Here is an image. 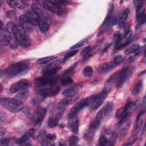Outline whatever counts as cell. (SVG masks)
I'll return each mask as SVG.
<instances>
[{
  "label": "cell",
  "instance_id": "obj_38",
  "mask_svg": "<svg viewBox=\"0 0 146 146\" xmlns=\"http://www.w3.org/2000/svg\"><path fill=\"white\" fill-rule=\"evenodd\" d=\"M94 73L93 69L90 66H87L84 68L83 70V75L86 77H90Z\"/></svg>",
  "mask_w": 146,
  "mask_h": 146
},
{
  "label": "cell",
  "instance_id": "obj_3",
  "mask_svg": "<svg viewBox=\"0 0 146 146\" xmlns=\"http://www.w3.org/2000/svg\"><path fill=\"white\" fill-rule=\"evenodd\" d=\"M29 68V63L26 61L11 64L5 70V74L10 77L17 76Z\"/></svg>",
  "mask_w": 146,
  "mask_h": 146
},
{
  "label": "cell",
  "instance_id": "obj_37",
  "mask_svg": "<svg viewBox=\"0 0 146 146\" xmlns=\"http://www.w3.org/2000/svg\"><path fill=\"white\" fill-rule=\"evenodd\" d=\"M73 79L68 76H64L63 77V78L61 79V84H62V86H68L70 85L71 84L73 83Z\"/></svg>",
  "mask_w": 146,
  "mask_h": 146
},
{
  "label": "cell",
  "instance_id": "obj_18",
  "mask_svg": "<svg viewBox=\"0 0 146 146\" xmlns=\"http://www.w3.org/2000/svg\"><path fill=\"white\" fill-rule=\"evenodd\" d=\"M116 66V65L113 62H106V63H103L102 64H100L99 66L98 70L99 73L104 74V73H107V72L110 71L113 68H114Z\"/></svg>",
  "mask_w": 146,
  "mask_h": 146
},
{
  "label": "cell",
  "instance_id": "obj_16",
  "mask_svg": "<svg viewBox=\"0 0 146 146\" xmlns=\"http://www.w3.org/2000/svg\"><path fill=\"white\" fill-rule=\"evenodd\" d=\"M113 108V104L112 103H108L103 107L97 113L96 119H99L100 120H102L110 112L112 111V109Z\"/></svg>",
  "mask_w": 146,
  "mask_h": 146
},
{
  "label": "cell",
  "instance_id": "obj_6",
  "mask_svg": "<svg viewBox=\"0 0 146 146\" xmlns=\"http://www.w3.org/2000/svg\"><path fill=\"white\" fill-rule=\"evenodd\" d=\"M107 91H103L100 93L92 95V102L91 103V110L94 111L99 108L107 98Z\"/></svg>",
  "mask_w": 146,
  "mask_h": 146
},
{
  "label": "cell",
  "instance_id": "obj_14",
  "mask_svg": "<svg viewBox=\"0 0 146 146\" xmlns=\"http://www.w3.org/2000/svg\"><path fill=\"white\" fill-rule=\"evenodd\" d=\"M61 67L59 66V63L55 62L50 64L46 67L42 71V74L45 76H54L60 69Z\"/></svg>",
  "mask_w": 146,
  "mask_h": 146
},
{
  "label": "cell",
  "instance_id": "obj_25",
  "mask_svg": "<svg viewBox=\"0 0 146 146\" xmlns=\"http://www.w3.org/2000/svg\"><path fill=\"white\" fill-rule=\"evenodd\" d=\"M79 89V86H75L74 87L68 88L65 90L64 91H63L62 92V95L66 96H71L76 95Z\"/></svg>",
  "mask_w": 146,
  "mask_h": 146
},
{
  "label": "cell",
  "instance_id": "obj_46",
  "mask_svg": "<svg viewBox=\"0 0 146 146\" xmlns=\"http://www.w3.org/2000/svg\"><path fill=\"white\" fill-rule=\"evenodd\" d=\"M7 119V115L6 114V113L3 111L2 110H1L0 111V120H1V123L4 122Z\"/></svg>",
  "mask_w": 146,
  "mask_h": 146
},
{
  "label": "cell",
  "instance_id": "obj_39",
  "mask_svg": "<svg viewBox=\"0 0 146 146\" xmlns=\"http://www.w3.org/2000/svg\"><path fill=\"white\" fill-rule=\"evenodd\" d=\"M78 52V50H71V51H70L69 52H68L67 54H66L63 58V62H65L66 61H67L70 58L74 56L75 55H76Z\"/></svg>",
  "mask_w": 146,
  "mask_h": 146
},
{
  "label": "cell",
  "instance_id": "obj_24",
  "mask_svg": "<svg viewBox=\"0 0 146 146\" xmlns=\"http://www.w3.org/2000/svg\"><path fill=\"white\" fill-rule=\"evenodd\" d=\"M7 3L13 8H18L23 9L26 6V3L25 1H16V0H9L6 1Z\"/></svg>",
  "mask_w": 146,
  "mask_h": 146
},
{
  "label": "cell",
  "instance_id": "obj_29",
  "mask_svg": "<svg viewBox=\"0 0 146 146\" xmlns=\"http://www.w3.org/2000/svg\"><path fill=\"white\" fill-rule=\"evenodd\" d=\"M59 117L55 116H52L51 117L48 119V122H47V125L49 128H52L56 127L59 122Z\"/></svg>",
  "mask_w": 146,
  "mask_h": 146
},
{
  "label": "cell",
  "instance_id": "obj_49",
  "mask_svg": "<svg viewBox=\"0 0 146 146\" xmlns=\"http://www.w3.org/2000/svg\"><path fill=\"white\" fill-rule=\"evenodd\" d=\"M9 141V140L7 138H5V137L3 138V137H2L1 139V140H0V143H1V145H2V144L6 145V144H7Z\"/></svg>",
  "mask_w": 146,
  "mask_h": 146
},
{
  "label": "cell",
  "instance_id": "obj_9",
  "mask_svg": "<svg viewBox=\"0 0 146 146\" xmlns=\"http://www.w3.org/2000/svg\"><path fill=\"white\" fill-rule=\"evenodd\" d=\"M0 41L1 44L3 46H6L11 41V35L10 31L6 27H3V22H1V30H0Z\"/></svg>",
  "mask_w": 146,
  "mask_h": 146
},
{
  "label": "cell",
  "instance_id": "obj_30",
  "mask_svg": "<svg viewBox=\"0 0 146 146\" xmlns=\"http://www.w3.org/2000/svg\"><path fill=\"white\" fill-rule=\"evenodd\" d=\"M145 16V7L143 6L136 9V20L137 21L139 22Z\"/></svg>",
  "mask_w": 146,
  "mask_h": 146
},
{
  "label": "cell",
  "instance_id": "obj_12",
  "mask_svg": "<svg viewBox=\"0 0 146 146\" xmlns=\"http://www.w3.org/2000/svg\"><path fill=\"white\" fill-rule=\"evenodd\" d=\"M30 82L27 79H23L14 83H13L10 88V91L11 93H15L18 91L26 90L29 86Z\"/></svg>",
  "mask_w": 146,
  "mask_h": 146
},
{
  "label": "cell",
  "instance_id": "obj_41",
  "mask_svg": "<svg viewBox=\"0 0 146 146\" xmlns=\"http://www.w3.org/2000/svg\"><path fill=\"white\" fill-rule=\"evenodd\" d=\"M124 59H125V56H123L122 55H119L116 56L114 58V59H113L112 62H113V63L115 64H116L117 66V65L119 64L120 63H121V62H123L124 61Z\"/></svg>",
  "mask_w": 146,
  "mask_h": 146
},
{
  "label": "cell",
  "instance_id": "obj_31",
  "mask_svg": "<svg viewBox=\"0 0 146 146\" xmlns=\"http://www.w3.org/2000/svg\"><path fill=\"white\" fill-rule=\"evenodd\" d=\"M29 93L28 91L26 90H23L22 91H20L18 94L15 96V99L22 102L27 99L28 98Z\"/></svg>",
  "mask_w": 146,
  "mask_h": 146
},
{
  "label": "cell",
  "instance_id": "obj_13",
  "mask_svg": "<svg viewBox=\"0 0 146 146\" xmlns=\"http://www.w3.org/2000/svg\"><path fill=\"white\" fill-rule=\"evenodd\" d=\"M47 110L44 108H38L34 113L32 120L35 125H39L43 121L46 115Z\"/></svg>",
  "mask_w": 146,
  "mask_h": 146
},
{
  "label": "cell",
  "instance_id": "obj_42",
  "mask_svg": "<svg viewBox=\"0 0 146 146\" xmlns=\"http://www.w3.org/2000/svg\"><path fill=\"white\" fill-rule=\"evenodd\" d=\"M78 141V138L76 136L72 135L69 138V145H75L76 144Z\"/></svg>",
  "mask_w": 146,
  "mask_h": 146
},
{
  "label": "cell",
  "instance_id": "obj_2",
  "mask_svg": "<svg viewBox=\"0 0 146 146\" xmlns=\"http://www.w3.org/2000/svg\"><path fill=\"white\" fill-rule=\"evenodd\" d=\"M1 104L4 108L13 113H17L21 111L23 108L22 102L10 98H1Z\"/></svg>",
  "mask_w": 146,
  "mask_h": 146
},
{
  "label": "cell",
  "instance_id": "obj_36",
  "mask_svg": "<svg viewBox=\"0 0 146 146\" xmlns=\"http://www.w3.org/2000/svg\"><path fill=\"white\" fill-rule=\"evenodd\" d=\"M101 124V120L95 119L90 125V127L89 128L94 130V131H96L98 129V128L100 127Z\"/></svg>",
  "mask_w": 146,
  "mask_h": 146
},
{
  "label": "cell",
  "instance_id": "obj_17",
  "mask_svg": "<svg viewBox=\"0 0 146 146\" xmlns=\"http://www.w3.org/2000/svg\"><path fill=\"white\" fill-rule=\"evenodd\" d=\"M69 127L71 131L74 133H78L79 131V122L76 118V116H69Z\"/></svg>",
  "mask_w": 146,
  "mask_h": 146
},
{
  "label": "cell",
  "instance_id": "obj_48",
  "mask_svg": "<svg viewBox=\"0 0 146 146\" xmlns=\"http://www.w3.org/2000/svg\"><path fill=\"white\" fill-rule=\"evenodd\" d=\"M134 3V5L135 6H136V9L141 7V6H143V1H135L133 2Z\"/></svg>",
  "mask_w": 146,
  "mask_h": 146
},
{
  "label": "cell",
  "instance_id": "obj_45",
  "mask_svg": "<svg viewBox=\"0 0 146 146\" xmlns=\"http://www.w3.org/2000/svg\"><path fill=\"white\" fill-rule=\"evenodd\" d=\"M6 16L9 19H14L16 18V14L13 10H9L6 12Z\"/></svg>",
  "mask_w": 146,
  "mask_h": 146
},
{
  "label": "cell",
  "instance_id": "obj_28",
  "mask_svg": "<svg viewBox=\"0 0 146 146\" xmlns=\"http://www.w3.org/2000/svg\"><path fill=\"white\" fill-rule=\"evenodd\" d=\"M55 58H56V56L52 55V56H46V57H43V58H39V59L37 60L36 61V64L41 65V64H47L48 63H49L50 61L55 59Z\"/></svg>",
  "mask_w": 146,
  "mask_h": 146
},
{
  "label": "cell",
  "instance_id": "obj_1",
  "mask_svg": "<svg viewBox=\"0 0 146 146\" xmlns=\"http://www.w3.org/2000/svg\"><path fill=\"white\" fill-rule=\"evenodd\" d=\"M11 32L16 41L23 47H28L31 44L30 39L25 30L18 25H14Z\"/></svg>",
  "mask_w": 146,
  "mask_h": 146
},
{
  "label": "cell",
  "instance_id": "obj_20",
  "mask_svg": "<svg viewBox=\"0 0 146 146\" xmlns=\"http://www.w3.org/2000/svg\"><path fill=\"white\" fill-rule=\"evenodd\" d=\"M145 113V111H141V112L139 113L136 120V122H135V129H134V133H133V135L134 136H136V133L139 132V131L140 130V128L142 126V124L143 122V117L144 116Z\"/></svg>",
  "mask_w": 146,
  "mask_h": 146
},
{
  "label": "cell",
  "instance_id": "obj_52",
  "mask_svg": "<svg viewBox=\"0 0 146 146\" xmlns=\"http://www.w3.org/2000/svg\"><path fill=\"white\" fill-rule=\"evenodd\" d=\"M110 46V44H108L106 45V47H104V48L103 49V52H104L106 51H107V48H108Z\"/></svg>",
  "mask_w": 146,
  "mask_h": 146
},
{
  "label": "cell",
  "instance_id": "obj_34",
  "mask_svg": "<svg viewBox=\"0 0 146 146\" xmlns=\"http://www.w3.org/2000/svg\"><path fill=\"white\" fill-rule=\"evenodd\" d=\"M117 138V134L115 132H112L110 137V139L108 140V143L107 145H113L115 143Z\"/></svg>",
  "mask_w": 146,
  "mask_h": 146
},
{
  "label": "cell",
  "instance_id": "obj_44",
  "mask_svg": "<svg viewBox=\"0 0 146 146\" xmlns=\"http://www.w3.org/2000/svg\"><path fill=\"white\" fill-rule=\"evenodd\" d=\"M85 42H86V40H85V39H83V40L79 41V42H78L77 43L73 45L72 46H71V47H70V49L75 50V49H76V48H79V47H80L81 46H83V45L84 44Z\"/></svg>",
  "mask_w": 146,
  "mask_h": 146
},
{
  "label": "cell",
  "instance_id": "obj_11",
  "mask_svg": "<svg viewBox=\"0 0 146 146\" xmlns=\"http://www.w3.org/2000/svg\"><path fill=\"white\" fill-rule=\"evenodd\" d=\"M129 117H125L120 119L119 121L117 123V128L119 135L121 136H124L128 130L130 125L131 121L129 119Z\"/></svg>",
  "mask_w": 146,
  "mask_h": 146
},
{
  "label": "cell",
  "instance_id": "obj_8",
  "mask_svg": "<svg viewBox=\"0 0 146 146\" xmlns=\"http://www.w3.org/2000/svg\"><path fill=\"white\" fill-rule=\"evenodd\" d=\"M92 102V96L87 98L75 104L71 108L69 116H76L77 112L84 108L90 106Z\"/></svg>",
  "mask_w": 146,
  "mask_h": 146
},
{
  "label": "cell",
  "instance_id": "obj_27",
  "mask_svg": "<svg viewBox=\"0 0 146 146\" xmlns=\"http://www.w3.org/2000/svg\"><path fill=\"white\" fill-rule=\"evenodd\" d=\"M141 48V46L139 44H134L127 48L124 52L125 54L129 55L137 52Z\"/></svg>",
  "mask_w": 146,
  "mask_h": 146
},
{
  "label": "cell",
  "instance_id": "obj_35",
  "mask_svg": "<svg viewBox=\"0 0 146 146\" xmlns=\"http://www.w3.org/2000/svg\"><path fill=\"white\" fill-rule=\"evenodd\" d=\"M142 86H143V82L141 80H140L138 82H137L136 84L135 85L134 87L133 88V90L132 91V94L135 95L138 94L140 92L142 88Z\"/></svg>",
  "mask_w": 146,
  "mask_h": 146
},
{
  "label": "cell",
  "instance_id": "obj_47",
  "mask_svg": "<svg viewBox=\"0 0 146 146\" xmlns=\"http://www.w3.org/2000/svg\"><path fill=\"white\" fill-rule=\"evenodd\" d=\"M46 136L49 141H53L56 138V136L55 133H47L46 134Z\"/></svg>",
  "mask_w": 146,
  "mask_h": 146
},
{
  "label": "cell",
  "instance_id": "obj_23",
  "mask_svg": "<svg viewBox=\"0 0 146 146\" xmlns=\"http://www.w3.org/2000/svg\"><path fill=\"white\" fill-rule=\"evenodd\" d=\"M113 9H114L113 5H111L110 6L109 9L108 10L107 16H106V17L104 22H103L102 26V29L103 27H107V26H109L111 21H112V14H113Z\"/></svg>",
  "mask_w": 146,
  "mask_h": 146
},
{
  "label": "cell",
  "instance_id": "obj_21",
  "mask_svg": "<svg viewBox=\"0 0 146 146\" xmlns=\"http://www.w3.org/2000/svg\"><path fill=\"white\" fill-rule=\"evenodd\" d=\"M25 15L28 17L33 26H38L39 18L36 14L31 9L27 10L26 12Z\"/></svg>",
  "mask_w": 146,
  "mask_h": 146
},
{
  "label": "cell",
  "instance_id": "obj_32",
  "mask_svg": "<svg viewBox=\"0 0 146 146\" xmlns=\"http://www.w3.org/2000/svg\"><path fill=\"white\" fill-rule=\"evenodd\" d=\"M129 14V8H127L124 10V11L123 12V13L121 14V16L119 18V25H123L124 22L126 21V20L127 19L128 15Z\"/></svg>",
  "mask_w": 146,
  "mask_h": 146
},
{
  "label": "cell",
  "instance_id": "obj_40",
  "mask_svg": "<svg viewBox=\"0 0 146 146\" xmlns=\"http://www.w3.org/2000/svg\"><path fill=\"white\" fill-rule=\"evenodd\" d=\"M108 143V139L106 137V136L103 135V134H102L100 137H99V141H98V144L99 145H100V146H103V145H107Z\"/></svg>",
  "mask_w": 146,
  "mask_h": 146
},
{
  "label": "cell",
  "instance_id": "obj_5",
  "mask_svg": "<svg viewBox=\"0 0 146 146\" xmlns=\"http://www.w3.org/2000/svg\"><path fill=\"white\" fill-rule=\"evenodd\" d=\"M58 81V78L56 76H45L38 77L35 78L34 83L35 86L36 88H41L47 86H52L56 84Z\"/></svg>",
  "mask_w": 146,
  "mask_h": 146
},
{
  "label": "cell",
  "instance_id": "obj_22",
  "mask_svg": "<svg viewBox=\"0 0 146 146\" xmlns=\"http://www.w3.org/2000/svg\"><path fill=\"white\" fill-rule=\"evenodd\" d=\"M35 132L34 128H31L29 129L18 140V143L22 144L26 143L30 137H33Z\"/></svg>",
  "mask_w": 146,
  "mask_h": 146
},
{
  "label": "cell",
  "instance_id": "obj_51",
  "mask_svg": "<svg viewBox=\"0 0 146 146\" xmlns=\"http://www.w3.org/2000/svg\"><path fill=\"white\" fill-rule=\"evenodd\" d=\"M6 133V130L3 127H1V136H2Z\"/></svg>",
  "mask_w": 146,
  "mask_h": 146
},
{
  "label": "cell",
  "instance_id": "obj_10",
  "mask_svg": "<svg viewBox=\"0 0 146 146\" xmlns=\"http://www.w3.org/2000/svg\"><path fill=\"white\" fill-rule=\"evenodd\" d=\"M60 90V87L59 86L54 84L41 90L39 92V95L42 98L54 96L59 93Z\"/></svg>",
  "mask_w": 146,
  "mask_h": 146
},
{
  "label": "cell",
  "instance_id": "obj_7",
  "mask_svg": "<svg viewBox=\"0 0 146 146\" xmlns=\"http://www.w3.org/2000/svg\"><path fill=\"white\" fill-rule=\"evenodd\" d=\"M133 68H130L129 67L124 68L120 71H118L117 80L116 84V87H121L128 80V79L131 76V75L133 74Z\"/></svg>",
  "mask_w": 146,
  "mask_h": 146
},
{
  "label": "cell",
  "instance_id": "obj_43",
  "mask_svg": "<svg viewBox=\"0 0 146 146\" xmlns=\"http://www.w3.org/2000/svg\"><path fill=\"white\" fill-rule=\"evenodd\" d=\"M76 66V63H75L74 65H72V66H71L70 67H69L67 70H66L65 71L63 72V76H67V75L71 73L72 72V71H74V70L75 69V67Z\"/></svg>",
  "mask_w": 146,
  "mask_h": 146
},
{
  "label": "cell",
  "instance_id": "obj_4",
  "mask_svg": "<svg viewBox=\"0 0 146 146\" xmlns=\"http://www.w3.org/2000/svg\"><path fill=\"white\" fill-rule=\"evenodd\" d=\"M36 3L42 5L44 9L47 10L57 15L61 16L63 14V11L61 7L54 3L52 1H37Z\"/></svg>",
  "mask_w": 146,
  "mask_h": 146
},
{
  "label": "cell",
  "instance_id": "obj_15",
  "mask_svg": "<svg viewBox=\"0 0 146 146\" xmlns=\"http://www.w3.org/2000/svg\"><path fill=\"white\" fill-rule=\"evenodd\" d=\"M19 25L25 30L26 32H31L33 30V24L25 14L22 15L19 17Z\"/></svg>",
  "mask_w": 146,
  "mask_h": 146
},
{
  "label": "cell",
  "instance_id": "obj_53",
  "mask_svg": "<svg viewBox=\"0 0 146 146\" xmlns=\"http://www.w3.org/2000/svg\"><path fill=\"white\" fill-rule=\"evenodd\" d=\"M2 89H3V86L2 84H1V92L2 91Z\"/></svg>",
  "mask_w": 146,
  "mask_h": 146
},
{
  "label": "cell",
  "instance_id": "obj_33",
  "mask_svg": "<svg viewBox=\"0 0 146 146\" xmlns=\"http://www.w3.org/2000/svg\"><path fill=\"white\" fill-rule=\"evenodd\" d=\"M95 131L89 128L85 133L84 134V139H86V140L88 141H91L94 137L95 135Z\"/></svg>",
  "mask_w": 146,
  "mask_h": 146
},
{
  "label": "cell",
  "instance_id": "obj_50",
  "mask_svg": "<svg viewBox=\"0 0 146 146\" xmlns=\"http://www.w3.org/2000/svg\"><path fill=\"white\" fill-rule=\"evenodd\" d=\"M141 108H142V111H145V96L144 97L143 99V101L142 103V106H141Z\"/></svg>",
  "mask_w": 146,
  "mask_h": 146
},
{
  "label": "cell",
  "instance_id": "obj_26",
  "mask_svg": "<svg viewBox=\"0 0 146 146\" xmlns=\"http://www.w3.org/2000/svg\"><path fill=\"white\" fill-rule=\"evenodd\" d=\"M38 26L39 27L40 30L42 33L47 32L50 29V19H46V20L40 21L39 22Z\"/></svg>",
  "mask_w": 146,
  "mask_h": 146
},
{
  "label": "cell",
  "instance_id": "obj_19",
  "mask_svg": "<svg viewBox=\"0 0 146 146\" xmlns=\"http://www.w3.org/2000/svg\"><path fill=\"white\" fill-rule=\"evenodd\" d=\"M78 98V96L77 95H75L71 96H67L66 98L62 99L58 104V107L60 109L64 108L67 105L71 104L74 101L76 100Z\"/></svg>",
  "mask_w": 146,
  "mask_h": 146
}]
</instances>
